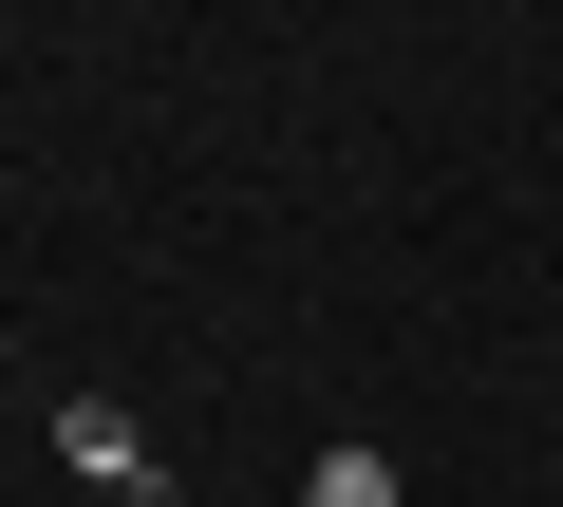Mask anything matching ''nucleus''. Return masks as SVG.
I'll return each instance as SVG.
<instances>
[{
    "label": "nucleus",
    "instance_id": "1",
    "mask_svg": "<svg viewBox=\"0 0 563 507\" xmlns=\"http://www.w3.org/2000/svg\"><path fill=\"white\" fill-rule=\"evenodd\" d=\"M57 451H76V470H95L113 507H169V470H151V432H132L113 395H76V414H57Z\"/></svg>",
    "mask_w": 563,
    "mask_h": 507
},
{
    "label": "nucleus",
    "instance_id": "2",
    "mask_svg": "<svg viewBox=\"0 0 563 507\" xmlns=\"http://www.w3.org/2000/svg\"><path fill=\"white\" fill-rule=\"evenodd\" d=\"M301 507H413V488H395V451H320V470H301Z\"/></svg>",
    "mask_w": 563,
    "mask_h": 507
}]
</instances>
